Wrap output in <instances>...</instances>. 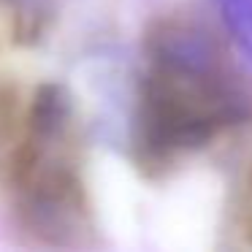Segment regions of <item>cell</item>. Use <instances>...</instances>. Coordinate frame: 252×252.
Segmentation results:
<instances>
[{
  "label": "cell",
  "mask_w": 252,
  "mask_h": 252,
  "mask_svg": "<svg viewBox=\"0 0 252 252\" xmlns=\"http://www.w3.org/2000/svg\"><path fill=\"white\" fill-rule=\"evenodd\" d=\"M141 57L130 114V160L141 176L165 179L252 120V87L225 30L201 6L176 3L155 14Z\"/></svg>",
  "instance_id": "obj_1"
},
{
  "label": "cell",
  "mask_w": 252,
  "mask_h": 252,
  "mask_svg": "<svg viewBox=\"0 0 252 252\" xmlns=\"http://www.w3.org/2000/svg\"><path fill=\"white\" fill-rule=\"evenodd\" d=\"M0 192L8 198V220L22 244L38 250L100 244L82 120L63 84L44 82L30 90Z\"/></svg>",
  "instance_id": "obj_2"
},
{
  "label": "cell",
  "mask_w": 252,
  "mask_h": 252,
  "mask_svg": "<svg viewBox=\"0 0 252 252\" xmlns=\"http://www.w3.org/2000/svg\"><path fill=\"white\" fill-rule=\"evenodd\" d=\"M28 95L30 93L22 84L0 76V190H3L8 160H11V152L17 147L19 130H22V122H25Z\"/></svg>",
  "instance_id": "obj_3"
},
{
  "label": "cell",
  "mask_w": 252,
  "mask_h": 252,
  "mask_svg": "<svg viewBox=\"0 0 252 252\" xmlns=\"http://www.w3.org/2000/svg\"><path fill=\"white\" fill-rule=\"evenodd\" d=\"M225 247L252 250V163L239 174L225 209Z\"/></svg>",
  "instance_id": "obj_4"
},
{
  "label": "cell",
  "mask_w": 252,
  "mask_h": 252,
  "mask_svg": "<svg viewBox=\"0 0 252 252\" xmlns=\"http://www.w3.org/2000/svg\"><path fill=\"white\" fill-rule=\"evenodd\" d=\"M38 41V30L30 22L22 0H0V55L35 46Z\"/></svg>",
  "instance_id": "obj_5"
},
{
  "label": "cell",
  "mask_w": 252,
  "mask_h": 252,
  "mask_svg": "<svg viewBox=\"0 0 252 252\" xmlns=\"http://www.w3.org/2000/svg\"><path fill=\"white\" fill-rule=\"evenodd\" d=\"M222 30L252 63V0H212Z\"/></svg>",
  "instance_id": "obj_6"
}]
</instances>
